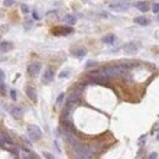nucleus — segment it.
<instances>
[{
  "mask_svg": "<svg viewBox=\"0 0 159 159\" xmlns=\"http://www.w3.org/2000/svg\"><path fill=\"white\" fill-rule=\"evenodd\" d=\"M134 22L137 23V25H140V26H148L151 23V21L147 17H144V16H140V17L134 19Z\"/></svg>",
  "mask_w": 159,
  "mask_h": 159,
  "instance_id": "9d476101",
  "label": "nucleus"
},
{
  "mask_svg": "<svg viewBox=\"0 0 159 159\" xmlns=\"http://www.w3.org/2000/svg\"><path fill=\"white\" fill-rule=\"evenodd\" d=\"M74 148H75V153H76V157L77 158L85 159V158L92 157V151L88 147H86V146H82V144L77 143L76 146H74Z\"/></svg>",
  "mask_w": 159,
  "mask_h": 159,
  "instance_id": "f03ea898",
  "label": "nucleus"
},
{
  "mask_svg": "<svg viewBox=\"0 0 159 159\" xmlns=\"http://www.w3.org/2000/svg\"><path fill=\"white\" fill-rule=\"evenodd\" d=\"M135 5H136L137 10H140L141 12H147L151 9L149 5H148V3H146V1H137Z\"/></svg>",
  "mask_w": 159,
  "mask_h": 159,
  "instance_id": "6e6552de",
  "label": "nucleus"
},
{
  "mask_svg": "<svg viewBox=\"0 0 159 159\" xmlns=\"http://www.w3.org/2000/svg\"><path fill=\"white\" fill-rule=\"evenodd\" d=\"M124 51H126L127 54H131V55H134L136 54V53L138 51V45L134 42H131V43H127L124 45Z\"/></svg>",
  "mask_w": 159,
  "mask_h": 159,
  "instance_id": "39448f33",
  "label": "nucleus"
},
{
  "mask_svg": "<svg viewBox=\"0 0 159 159\" xmlns=\"http://www.w3.org/2000/svg\"><path fill=\"white\" fill-rule=\"evenodd\" d=\"M130 5H131L130 0H116V1L109 4V9L115 12H123V11L129 10Z\"/></svg>",
  "mask_w": 159,
  "mask_h": 159,
  "instance_id": "f257e3e1",
  "label": "nucleus"
},
{
  "mask_svg": "<svg viewBox=\"0 0 159 159\" xmlns=\"http://www.w3.org/2000/svg\"><path fill=\"white\" fill-rule=\"evenodd\" d=\"M65 21L68 22L69 25H75L76 23V17L72 16V15H66L65 16Z\"/></svg>",
  "mask_w": 159,
  "mask_h": 159,
  "instance_id": "2eb2a0df",
  "label": "nucleus"
},
{
  "mask_svg": "<svg viewBox=\"0 0 159 159\" xmlns=\"http://www.w3.org/2000/svg\"><path fill=\"white\" fill-rule=\"evenodd\" d=\"M5 78V74L3 70H0V81H3V80Z\"/></svg>",
  "mask_w": 159,
  "mask_h": 159,
  "instance_id": "a878e982",
  "label": "nucleus"
},
{
  "mask_svg": "<svg viewBox=\"0 0 159 159\" xmlns=\"http://www.w3.org/2000/svg\"><path fill=\"white\" fill-rule=\"evenodd\" d=\"M152 10H153V12H154L155 15L158 14V12H159V5H158V3H154V4H153V7H152Z\"/></svg>",
  "mask_w": 159,
  "mask_h": 159,
  "instance_id": "4be33fe9",
  "label": "nucleus"
},
{
  "mask_svg": "<svg viewBox=\"0 0 159 159\" xmlns=\"http://www.w3.org/2000/svg\"><path fill=\"white\" fill-rule=\"evenodd\" d=\"M53 32H54L55 34H58V36H66V34H69V33L72 32V28H70V27H60L58 30H54Z\"/></svg>",
  "mask_w": 159,
  "mask_h": 159,
  "instance_id": "1a4fd4ad",
  "label": "nucleus"
},
{
  "mask_svg": "<svg viewBox=\"0 0 159 159\" xmlns=\"http://www.w3.org/2000/svg\"><path fill=\"white\" fill-rule=\"evenodd\" d=\"M64 98H65V93H60L59 97H58V99H56V105H60V104L62 103Z\"/></svg>",
  "mask_w": 159,
  "mask_h": 159,
  "instance_id": "6ab92c4d",
  "label": "nucleus"
},
{
  "mask_svg": "<svg viewBox=\"0 0 159 159\" xmlns=\"http://www.w3.org/2000/svg\"><path fill=\"white\" fill-rule=\"evenodd\" d=\"M3 135V138H4V141H5V143H9V144H12V140H11V137L7 135V134H1Z\"/></svg>",
  "mask_w": 159,
  "mask_h": 159,
  "instance_id": "dca6fc26",
  "label": "nucleus"
},
{
  "mask_svg": "<svg viewBox=\"0 0 159 159\" xmlns=\"http://www.w3.org/2000/svg\"><path fill=\"white\" fill-rule=\"evenodd\" d=\"M21 11L23 12V14H28V12H30V7H28L27 5L22 4V5H21Z\"/></svg>",
  "mask_w": 159,
  "mask_h": 159,
  "instance_id": "aec40b11",
  "label": "nucleus"
},
{
  "mask_svg": "<svg viewBox=\"0 0 159 159\" xmlns=\"http://www.w3.org/2000/svg\"><path fill=\"white\" fill-rule=\"evenodd\" d=\"M27 131H28V136L33 140V141H38L42 138V130L39 129L37 125H30L27 127Z\"/></svg>",
  "mask_w": 159,
  "mask_h": 159,
  "instance_id": "7ed1b4c3",
  "label": "nucleus"
},
{
  "mask_svg": "<svg viewBox=\"0 0 159 159\" xmlns=\"http://www.w3.org/2000/svg\"><path fill=\"white\" fill-rule=\"evenodd\" d=\"M9 151H10V152H12V154H15L16 157L19 155V149H17V148H10Z\"/></svg>",
  "mask_w": 159,
  "mask_h": 159,
  "instance_id": "393cba45",
  "label": "nucleus"
},
{
  "mask_svg": "<svg viewBox=\"0 0 159 159\" xmlns=\"http://www.w3.org/2000/svg\"><path fill=\"white\" fill-rule=\"evenodd\" d=\"M86 54H87V50L85 48H80V49H76L74 51V55L78 59H82L83 56H86Z\"/></svg>",
  "mask_w": 159,
  "mask_h": 159,
  "instance_id": "f8f14e48",
  "label": "nucleus"
},
{
  "mask_svg": "<svg viewBox=\"0 0 159 159\" xmlns=\"http://www.w3.org/2000/svg\"><path fill=\"white\" fill-rule=\"evenodd\" d=\"M44 157H45V158H49V159H53V158H54L51 154H49L48 152H45V153H44Z\"/></svg>",
  "mask_w": 159,
  "mask_h": 159,
  "instance_id": "c85d7f7f",
  "label": "nucleus"
},
{
  "mask_svg": "<svg viewBox=\"0 0 159 159\" xmlns=\"http://www.w3.org/2000/svg\"><path fill=\"white\" fill-rule=\"evenodd\" d=\"M70 76V71H62L60 75H59V77L60 78H64V77H69Z\"/></svg>",
  "mask_w": 159,
  "mask_h": 159,
  "instance_id": "b1692460",
  "label": "nucleus"
},
{
  "mask_svg": "<svg viewBox=\"0 0 159 159\" xmlns=\"http://www.w3.org/2000/svg\"><path fill=\"white\" fill-rule=\"evenodd\" d=\"M41 68H42L41 62H37V61L36 62H31L28 65V68H27V71H28V74L31 76H36V75L39 74V71H41Z\"/></svg>",
  "mask_w": 159,
  "mask_h": 159,
  "instance_id": "20e7f679",
  "label": "nucleus"
},
{
  "mask_svg": "<svg viewBox=\"0 0 159 159\" xmlns=\"http://www.w3.org/2000/svg\"><path fill=\"white\" fill-rule=\"evenodd\" d=\"M53 80H54V71L51 69H47L43 74V77H42V81L44 83H50Z\"/></svg>",
  "mask_w": 159,
  "mask_h": 159,
  "instance_id": "423d86ee",
  "label": "nucleus"
},
{
  "mask_svg": "<svg viewBox=\"0 0 159 159\" xmlns=\"http://www.w3.org/2000/svg\"><path fill=\"white\" fill-rule=\"evenodd\" d=\"M14 4H15L14 0H4V5L5 6H12Z\"/></svg>",
  "mask_w": 159,
  "mask_h": 159,
  "instance_id": "5701e85b",
  "label": "nucleus"
},
{
  "mask_svg": "<svg viewBox=\"0 0 159 159\" xmlns=\"http://www.w3.org/2000/svg\"><path fill=\"white\" fill-rule=\"evenodd\" d=\"M102 41L104 42V43H107V44H111V43H114V41H115V36L114 34H108V36H105Z\"/></svg>",
  "mask_w": 159,
  "mask_h": 159,
  "instance_id": "4468645a",
  "label": "nucleus"
},
{
  "mask_svg": "<svg viewBox=\"0 0 159 159\" xmlns=\"http://www.w3.org/2000/svg\"><path fill=\"white\" fill-rule=\"evenodd\" d=\"M5 93H6V85L0 81V94H3V96H4Z\"/></svg>",
  "mask_w": 159,
  "mask_h": 159,
  "instance_id": "f3484780",
  "label": "nucleus"
},
{
  "mask_svg": "<svg viewBox=\"0 0 159 159\" xmlns=\"http://www.w3.org/2000/svg\"><path fill=\"white\" fill-rule=\"evenodd\" d=\"M149 158H151V159H152V158H154V159H157V158H158V154H155V153H153V154H151V155H149Z\"/></svg>",
  "mask_w": 159,
  "mask_h": 159,
  "instance_id": "c756f323",
  "label": "nucleus"
},
{
  "mask_svg": "<svg viewBox=\"0 0 159 159\" xmlns=\"http://www.w3.org/2000/svg\"><path fill=\"white\" fill-rule=\"evenodd\" d=\"M26 94H27V97H28L31 100L37 102V92H36V89H34L33 87H31V86H27V87H26Z\"/></svg>",
  "mask_w": 159,
  "mask_h": 159,
  "instance_id": "0eeeda50",
  "label": "nucleus"
},
{
  "mask_svg": "<svg viewBox=\"0 0 159 159\" xmlns=\"http://www.w3.org/2000/svg\"><path fill=\"white\" fill-rule=\"evenodd\" d=\"M23 113H25V110L20 107H14L11 109V115L15 116V117H21L23 115Z\"/></svg>",
  "mask_w": 159,
  "mask_h": 159,
  "instance_id": "9b49d317",
  "label": "nucleus"
},
{
  "mask_svg": "<svg viewBox=\"0 0 159 159\" xmlns=\"http://www.w3.org/2000/svg\"><path fill=\"white\" fill-rule=\"evenodd\" d=\"M96 65H97V61H94V60H88L87 64H86V68L89 69V68H93V66H96Z\"/></svg>",
  "mask_w": 159,
  "mask_h": 159,
  "instance_id": "a211bd4d",
  "label": "nucleus"
},
{
  "mask_svg": "<svg viewBox=\"0 0 159 159\" xmlns=\"http://www.w3.org/2000/svg\"><path fill=\"white\" fill-rule=\"evenodd\" d=\"M11 49H12V44L10 42H3L1 44H0V50H1L3 53H6Z\"/></svg>",
  "mask_w": 159,
  "mask_h": 159,
  "instance_id": "ddd939ff",
  "label": "nucleus"
},
{
  "mask_svg": "<svg viewBox=\"0 0 159 159\" xmlns=\"http://www.w3.org/2000/svg\"><path fill=\"white\" fill-rule=\"evenodd\" d=\"M39 19H41V17H39V15L34 11V12H33V20H39Z\"/></svg>",
  "mask_w": 159,
  "mask_h": 159,
  "instance_id": "cd10ccee",
  "label": "nucleus"
},
{
  "mask_svg": "<svg viewBox=\"0 0 159 159\" xmlns=\"http://www.w3.org/2000/svg\"><path fill=\"white\" fill-rule=\"evenodd\" d=\"M10 94H11V99H12V100H16V99H17V92H16L15 89H11Z\"/></svg>",
  "mask_w": 159,
  "mask_h": 159,
  "instance_id": "412c9836",
  "label": "nucleus"
},
{
  "mask_svg": "<svg viewBox=\"0 0 159 159\" xmlns=\"http://www.w3.org/2000/svg\"><path fill=\"white\" fill-rule=\"evenodd\" d=\"M22 140H23V141L26 142V144H27V146H28V147H31V143H30V141H28L27 138H26L25 136H22Z\"/></svg>",
  "mask_w": 159,
  "mask_h": 159,
  "instance_id": "bb28decb",
  "label": "nucleus"
}]
</instances>
